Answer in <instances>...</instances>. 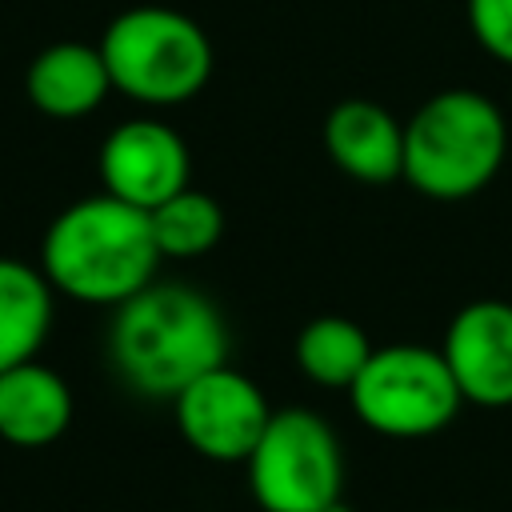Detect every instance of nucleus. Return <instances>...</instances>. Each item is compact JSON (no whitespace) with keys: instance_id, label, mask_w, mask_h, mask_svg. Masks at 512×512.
I'll return each mask as SVG.
<instances>
[{"instance_id":"8","label":"nucleus","mask_w":512,"mask_h":512,"mask_svg":"<svg viewBox=\"0 0 512 512\" xmlns=\"http://www.w3.org/2000/svg\"><path fill=\"white\" fill-rule=\"evenodd\" d=\"M96 172H100L104 192L152 212L172 192L188 188L192 156H188L184 136L172 124L156 116H136V120L116 124L104 136Z\"/></svg>"},{"instance_id":"7","label":"nucleus","mask_w":512,"mask_h":512,"mask_svg":"<svg viewBox=\"0 0 512 512\" xmlns=\"http://www.w3.org/2000/svg\"><path fill=\"white\" fill-rule=\"evenodd\" d=\"M172 416L192 452L216 464H244L272 420L264 388L220 364L172 396Z\"/></svg>"},{"instance_id":"2","label":"nucleus","mask_w":512,"mask_h":512,"mask_svg":"<svg viewBox=\"0 0 512 512\" xmlns=\"http://www.w3.org/2000/svg\"><path fill=\"white\" fill-rule=\"evenodd\" d=\"M160 248L144 208L96 192L56 212L40 244L48 284L80 304H120L156 280Z\"/></svg>"},{"instance_id":"15","label":"nucleus","mask_w":512,"mask_h":512,"mask_svg":"<svg viewBox=\"0 0 512 512\" xmlns=\"http://www.w3.org/2000/svg\"><path fill=\"white\" fill-rule=\"evenodd\" d=\"M152 236L160 256L168 260H196L204 252H212L224 236V208L212 192L200 188H180L168 200H160L152 212Z\"/></svg>"},{"instance_id":"5","label":"nucleus","mask_w":512,"mask_h":512,"mask_svg":"<svg viewBox=\"0 0 512 512\" xmlns=\"http://www.w3.org/2000/svg\"><path fill=\"white\" fill-rule=\"evenodd\" d=\"M348 396H352L360 424L388 440L436 436L464 408V396L448 372L444 352L424 348V344L372 348Z\"/></svg>"},{"instance_id":"16","label":"nucleus","mask_w":512,"mask_h":512,"mask_svg":"<svg viewBox=\"0 0 512 512\" xmlns=\"http://www.w3.org/2000/svg\"><path fill=\"white\" fill-rule=\"evenodd\" d=\"M468 28L492 60L512 68V0H468Z\"/></svg>"},{"instance_id":"12","label":"nucleus","mask_w":512,"mask_h":512,"mask_svg":"<svg viewBox=\"0 0 512 512\" xmlns=\"http://www.w3.org/2000/svg\"><path fill=\"white\" fill-rule=\"evenodd\" d=\"M72 424V388L68 380L40 364L24 360L0 372V440L16 448L56 444Z\"/></svg>"},{"instance_id":"13","label":"nucleus","mask_w":512,"mask_h":512,"mask_svg":"<svg viewBox=\"0 0 512 512\" xmlns=\"http://www.w3.org/2000/svg\"><path fill=\"white\" fill-rule=\"evenodd\" d=\"M52 296L56 288L40 268L0 256V372L36 360L52 332Z\"/></svg>"},{"instance_id":"10","label":"nucleus","mask_w":512,"mask_h":512,"mask_svg":"<svg viewBox=\"0 0 512 512\" xmlns=\"http://www.w3.org/2000/svg\"><path fill=\"white\" fill-rule=\"evenodd\" d=\"M324 148L356 184H392L404 176V124L376 100L352 96L324 116Z\"/></svg>"},{"instance_id":"1","label":"nucleus","mask_w":512,"mask_h":512,"mask_svg":"<svg viewBox=\"0 0 512 512\" xmlns=\"http://www.w3.org/2000/svg\"><path fill=\"white\" fill-rule=\"evenodd\" d=\"M108 352L128 388L172 400L196 376L228 364V324L200 288L152 280L116 304Z\"/></svg>"},{"instance_id":"17","label":"nucleus","mask_w":512,"mask_h":512,"mask_svg":"<svg viewBox=\"0 0 512 512\" xmlns=\"http://www.w3.org/2000/svg\"><path fill=\"white\" fill-rule=\"evenodd\" d=\"M320 512H356V508H352V504H348L344 496H336V500H328V504H324Z\"/></svg>"},{"instance_id":"6","label":"nucleus","mask_w":512,"mask_h":512,"mask_svg":"<svg viewBox=\"0 0 512 512\" xmlns=\"http://www.w3.org/2000/svg\"><path fill=\"white\" fill-rule=\"evenodd\" d=\"M248 492L264 512H320L344 496V452L332 424L308 408L272 412L244 460Z\"/></svg>"},{"instance_id":"14","label":"nucleus","mask_w":512,"mask_h":512,"mask_svg":"<svg viewBox=\"0 0 512 512\" xmlns=\"http://www.w3.org/2000/svg\"><path fill=\"white\" fill-rule=\"evenodd\" d=\"M372 356L368 332L348 316H316L296 336V364L320 388H352Z\"/></svg>"},{"instance_id":"3","label":"nucleus","mask_w":512,"mask_h":512,"mask_svg":"<svg viewBox=\"0 0 512 512\" xmlns=\"http://www.w3.org/2000/svg\"><path fill=\"white\" fill-rule=\"evenodd\" d=\"M508 156V120L476 88L428 96L404 124V176L428 200H468L488 188Z\"/></svg>"},{"instance_id":"9","label":"nucleus","mask_w":512,"mask_h":512,"mask_svg":"<svg viewBox=\"0 0 512 512\" xmlns=\"http://www.w3.org/2000/svg\"><path fill=\"white\" fill-rule=\"evenodd\" d=\"M448 372L476 408H512V300H468L444 328Z\"/></svg>"},{"instance_id":"4","label":"nucleus","mask_w":512,"mask_h":512,"mask_svg":"<svg viewBox=\"0 0 512 512\" xmlns=\"http://www.w3.org/2000/svg\"><path fill=\"white\" fill-rule=\"evenodd\" d=\"M100 52L112 92L152 108L192 100L212 76L208 32L188 12L164 4H136L112 16L100 36Z\"/></svg>"},{"instance_id":"11","label":"nucleus","mask_w":512,"mask_h":512,"mask_svg":"<svg viewBox=\"0 0 512 512\" xmlns=\"http://www.w3.org/2000/svg\"><path fill=\"white\" fill-rule=\"evenodd\" d=\"M24 88L36 112L52 120H80L104 104V96L112 92V76L100 44L56 40L32 56Z\"/></svg>"}]
</instances>
